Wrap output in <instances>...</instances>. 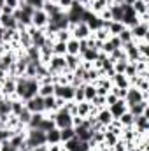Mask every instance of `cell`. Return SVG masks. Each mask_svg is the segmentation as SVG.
Wrapping results in <instances>:
<instances>
[{
  "instance_id": "1",
  "label": "cell",
  "mask_w": 149,
  "mask_h": 151,
  "mask_svg": "<svg viewBox=\"0 0 149 151\" xmlns=\"http://www.w3.org/2000/svg\"><path fill=\"white\" fill-rule=\"evenodd\" d=\"M25 142H27V146L30 150L46 144V132H42L39 128H27V139H25Z\"/></svg>"
},
{
  "instance_id": "2",
  "label": "cell",
  "mask_w": 149,
  "mask_h": 151,
  "mask_svg": "<svg viewBox=\"0 0 149 151\" xmlns=\"http://www.w3.org/2000/svg\"><path fill=\"white\" fill-rule=\"evenodd\" d=\"M53 121H54V127L56 128H65V127H72V114L69 111H65L63 107L60 111H56L53 116Z\"/></svg>"
},
{
  "instance_id": "3",
  "label": "cell",
  "mask_w": 149,
  "mask_h": 151,
  "mask_svg": "<svg viewBox=\"0 0 149 151\" xmlns=\"http://www.w3.org/2000/svg\"><path fill=\"white\" fill-rule=\"evenodd\" d=\"M69 30H70L72 37L77 39V40H84V39H88L90 35H91V30H90V27H88L86 21H79L77 25L70 27Z\"/></svg>"
},
{
  "instance_id": "4",
  "label": "cell",
  "mask_w": 149,
  "mask_h": 151,
  "mask_svg": "<svg viewBox=\"0 0 149 151\" xmlns=\"http://www.w3.org/2000/svg\"><path fill=\"white\" fill-rule=\"evenodd\" d=\"M0 93H2L5 99H12V97H16V79L11 77V76H7L5 81L0 84Z\"/></svg>"
},
{
  "instance_id": "5",
  "label": "cell",
  "mask_w": 149,
  "mask_h": 151,
  "mask_svg": "<svg viewBox=\"0 0 149 151\" xmlns=\"http://www.w3.org/2000/svg\"><path fill=\"white\" fill-rule=\"evenodd\" d=\"M133 40H148L149 39V23H139L130 28Z\"/></svg>"
},
{
  "instance_id": "6",
  "label": "cell",
  "mask_w": 149,
  "mask_h": 151,
  "mask_svg": "<svg viewBox=\"0 0 149 151\" xmlns=\"http://www.w3.org/2000/svg\"><path fill=\"white\" fill-rule=\"evenodd\" d=\"M47 23H49V16H47L42 9H35V11H34V14H32V27L44 30Z\"/></svg>"
},
{
  "instance_id": "7",
  "label": "cell",
  "mask_w": 149,
  "mask_h": 151,
  "mask_svg": "<svg viewBox=\"0 0 149 151\" xmlns=\"http://www.w3.org/2000/svg\"><path fill=\"white\" fill-rule=\"evenodd\" d=\"M25 107L30 113H44V99L40 95H35V97L25 100Z\"/></svg>"
},
{
  "instance_id": "8",
  "label": "cell",
  "mask_w": 149,
  "mask_h": 151,
  "mask_svg": "<svg viewBox=\"0 0 149 151\" xmlns=\"http://www.w3.org/2000/svg\"><path fill=\"white\" fill-rule=\"evenodd\" d=\"M27 32H28V34H30V37H32V46L40 47V46L46 42V34H44V30L35 28V27H28V28H27Z\"/></svg>"
},
{
  "instance_id": "9",
  "label": "cell",
  "mask_w": 149,
  "mask_h": 151,
  "mask_svg": "<svg viewBox=\"0 0 149 151\" xmlns=\"http://www.w3.org/2000/svg\"><path fill=\"white\" fill-rule=\"evenodd\" d=\"M39 81L35 77H28V81H27V86H25V93H23V100H28V99H32V97H35L39 91Z\"/></svg>"
},
{
  "instance_id": "10",
  "label": "cell",
  "mask_w": 149,
  "mask_h": 151,
  "mask_svg": "<svg viewBox=\"0 0 149 151\" xmlns=\"http://www.w3.org/2000/svg\"><path fill=\"white\" fill-rule=\"evenodd\" d=\"M14 62H16V53H12V51H5V53L0 56V70H4V72L7 74L9 69L14 65Z\"/></svg>"
},
{
  "instance_id": "11",
  "label": "cell",
  "mask_w": 149,
  "mask_h": 151,
  "mask_svg": "<svg viewBox=\"0 0 149 151\" xmlns=\"http://www.w3.org/2000/svg\"><path fill=\"white\" fill-rule=\"evenodd\" d=\"M140 100H142V91H140L139 88H135V86H130V88L126 90V97H125L126 106L137 104V102H140Z\"/></svg>"
},
{
  "instance_id": "12",
  "label": "cell",
  "mask_w": 149,
  "mask_h": 151,
  "mask_svg": "<svg viewBox=\"0 0 149 151\" xmlns=\"http://www.w3.org/2000/svg\"><path fill=\"white\" fill-rule=\"evenodd\" d=\"M107 109L111 111L112 118H119L123 113H126V111H128V106H126L125 99H117V100H116V104H112L111 107H107Z\"/></svg>"
},
{
  "instance_id": "13",
  "label": "cell",
  "mask_w": 149,
  "mask_h": 151,
  "mask_svg": "<svg viewBox=\"0 0 149 151\" xmlns=\"http://www.w3.org/2000/svg\"><path fill=\"white\" fill-rule=\"evenodd\" d=\"M148 111H149V100H140L137 104L128 106V113L133 114V116H140V114L148 113Z\"/></svg>"
},
{
  "instance_id": "14",
  "label": "cell",
  "mask_w": 149,
  "mask_h": 151,
  "mask_svg": "<svg viewBox=\"0 0 149 151\" xmlns=\"http://www.w3.org/2000/svg\"><path fill=\"white\" fill-rule=\"evenodd\" d=\"M95 118H97V121H98L100 125H104V127H107L112 119H114V118H112V114H111V111H109L107 107H102V109L97 113Z\"/></svg>"
},
{
  "instance_id": "15",
  "label": "cell",
  "mask_w": 149,
  "mask_h": 151,
  "mask_svg": "<svg viewBox=\"0 0 149 151\" xmlns=\"http://www.w3.org/2000/svg\"><path fill=\"white\" fill-rule=\"evenodd\" d=\"M65 65L69 72H74L75 69L81 65V56L79 55H65Z\"/></svg>"
},
{
  "instance_id": "16",
  "label": "cell",
  "mask_w": 149,
  "mask_h": 151,
  "mask_svg": "<svg viewBox=\"0 0 149 151\" xmlns=\"http://www.w3.org/2000/svg\"><path fill=\"white\" fill-rule=\"evenodd\" d=\"M125 142H130V141H135V137H137V130H135V127L132 125V127H123L121 128V135H119Z\"/></svg>"
},
{
  "instance_id": "17",
  "label": "cell",
  "mask_w": 149,
  "mask_h": 151,
  "mask_svg": "<svg viewBox=\"0 0 149 151\" xmlns=\"http://www.w3.org/2000/svg\"><path fill=\"white\" fill-rule=\"evenodd\" d=\"M62 139H60V128H51L46 132V144H60Z\"/></svg>"
},
{
  "instance_id": "18",
  "label": "cell",
  "mask_w": 149,
  "mask_h": 151,
  "mask_svg": "<svg viewBox=\"0 0 149 151\" xmlns=\"http://www.w3.org/2000/svg\"><path fill=\"white\" fill-rule=\"evenodd\" d=\"M102 27H105V28L109 30V34H111V35H119V32L126 28L121 21H107V23H104Z\"/></svg>"
},
{
  "instance_id": "19",
  "label": "cell",
  "mask_w": 149,
  "mask_h": 151,
  "mask_svg": "<svg viewBox=\"0 0 149 151\" xmlns=\"http://www.w3.org/2000/svg\"><path fill=\"white\" fill-rule=\"evenodd\" d=\"M112 86H117V88H130V83H128V77L125 74H114L111 77Z\"/></svg>"
},
{
  "instance_id": "20",
  "label": "cell",
  "mask_w": 149,
  "mask_h": 151,
  "mask_svg": "<svg viewBox=\"0 0 149 151\" xmlns=\"http://www.w3.org/2000/svg\"><path fill=\"white\" fill-rule=\"evenodd\" d=\"M82 90H84V100L86 102H91L97 97V88H95L93 83H84L82 84Z\"/></svg>"
},
{
  "instance_id": "21",
  "label": "cell",
  "mask_w": 149,
  "mask_h": 151,
  "mask_svg": "<svg viewBox=\"0 0 149 151\" xmlns=\"http://www.w3.org/2000/svg\"><path fill=\"white\" fill-rule=\"evenodd\" d=\"M9 100H11V114H16L18 116V114L25 109V100H21L18 97H12Z\"/></svg>"
},
{
  "instance_id": "22",
  "label": "cell",
  "mask_w": 149,
  "mask_h": 151,
  "mask_svg": "<svg viewBox=\"0 0 149 151\" xmlns=\"http://www.w3.org/2000/svg\"><path fill=\"white\" fill-rule=\"evenodd\" d=\"M132 7H133V11H135L137 16L144 14V12H149V0H135L132 4Z\"/></svg>"
},
{
  "instance_id": "23",
  "label": "cell",
  "mask_w": 149,
  "mask_h": 151,
  "mask_svg": "<svg viewBox=\"0 0 149 151\" xmlns=\"http://www.w3.org/2000/svg\"><path fill=\"white\" fill-rule=\"evenodd\" d=\"M91 35H93V39H97V40H100V42H105L107 39L111 37V34H109V30H107L105 27H100V28L93 30Z\"/></svg>"
},
{
  "instance_id": "24",
  "label": "cell",
  "mask_w": 149,
  "mask_h": 151,
  "mask_svg": "<svg viewBox=\"0 0 149 151\" xmlns=\"http://www.w3.org/2000/svg\"><path fill=\"white\" fill-rule=\"evenodd\" d=\"M75 137V132H74V127H65V128H60V139H62V144L74 139Z\"/></svg>"
},
{
  "instance_id": "25",
  "label": "cell",
  "mask_w": 149,
  "mask_h": 151,
  "mask_svg": "<svg viewBox=\"0 0 149 151\" xmlns=\"http://www.w3.org/2000/svg\"><path fill=\"white\" fill-rule=\"evenodd\" d=\"M19 44H21L23 49H28V47L32 46V37H30V34L27 32V28L19 30Z\"/></svg>"
},
{
  "instance_id": "26",
  "label": "cell",
  "mask_w": 149,
  "mask_h": 151,
  "mask_svg": "<svg viewBox=\"0 0 149 151\" xmlns=\"http://www.w3.org/2000/svg\"><path fill=\"white\" fill-rule=\"evenodd\" d=\"M46 118V114L44 113H32V118H30V123L27 125V128H39V125H40V121Z\"/></svg>"
},
{
  "instance_id": "27",
  "label": "cell",
  "mask_w": 149,
  "mask_h": 151,
  "mask_svg": "<svg viewBox=\"0 0 149 151\" xmlns=\"http://www.w3.org/2000/svg\"><path fill=\"white\" fill-rule=\"evenodd\" d=\"M53 55L65 56L67 55V44L65 42H60V40H54L53 42Z\"/></svg>"
},
{
  "instance_id": "28",
  "label": "cell",
  "mask_w": 149,
  "mask_h": 151,
  "mask_svg": "<svg viewBox=\"0 0 149 151\" xmlns=\"http://www.w3.org/2000/svg\"><path fill=\"white\" fill-rule=\"evenodd\" d=\"M37 95H40L42 99H44V97H51V95H54V84H40V86H39Z\"/></svg>"
},
{
  "instance_id": "29",
  "label": "cell",
  "mask_w": 149,
  "mask_h": 151,
  "mask_svg": "<svg viewBox=\"0 0 149 151\" xmlns=\"http://www.w3.org/2000/svg\"><path fill=\"white\" fill-rule=\"evenodd\" d=\"M65 44H67V55H79V40L77 39L72 37Z\"/></svg>"
},
{
  "instance_id": "30",
  "label": "cell",
  "mask_w": 149,
  "mask_h": 151,
  "mask_svg": "<svg viewBox=\"0 0 149 151\" xmlns=\"http://www.w3.org/2000/svg\"><path fill=\"white\" fill-rule=\"evenodd\" d=\"M97 55H98V51L97 49H86V51H82L79 56H81V60H84V62H95L97 60Z\"/></svg>"
},
{
  "instance_id": "31",
  "label": "cell",
  "mask_w": 149,
  "mask_h": 151,
  "mask_svg": "<svg viewBox=\"0 0 149 151\" xmlns=\"http://www.w3.org/2000/svg\"><path fill=\"white\" fill-rule=\"evenodd\" d=\"M117 119H119V123H121L123 127H132V125H133V119H135V116H133V114H130L128 111H126V113L121 114Z\"/></svg>"
},
{
  "instance_id": "32",
  "label": "cell",
  "mask_w": 149,
  "mask_h": 151,
  "mask_svg": "<svg viewBox=\"0 0 149 151\" xmlns=\"http://www.w3.org/2000/svg\"><path fill=\"white\" fill-rule=\"evenodd\" d=\"M90 114V102H77V116L81 118H86Z\"/></svg>"
},
{
  "instance_id": "33",
  "label": "cell",
  "mask_w": 149,
  "mask_h": 151,
  "mask_svg": "<svg viewBox=\"0 0 149 151\" xmlns=\"http://www.w3.org/2000/svg\"><path fill=\"white\" fill-rule=\"evenodd\" d=\"M54 39L56 40H60V42H67V40H70L72 39V34H70V30L67 28V30H58L56 34H54Z\"/></svg>"
},
{
  "instance_id": "34",
  "label": "cell",
  "mask_w": 149,
  "mask_h": 151,
  "mask_svg": "<svg viewBox=\"0 0 149 151\" xmlns=\"http://www.w3.org/2000/svg\"><path fill=\"white\" fill-rule=\"evenodd\" d=\"M126 65H128V60H117V62L112 63V69H114L116 74H125Z\"/></svg>"
},
{
  "instance_id": "35",
  "label": "cell",
  "mask_w": 149,
  "mask_h": 151,
  "mask_svg": "<svg viewBox=\"0 0 149 151\" xmlns=\"http://www.w3.org/2000/svg\"><path fill=\"white\" fill-rule=\"evenodd\" d=\"M18 125H19V119H18V116H16V114H9V118H7V121H5L4 128H7V130H12V128H16Z\"/></svg>"
},
{
  "instance_id": "36",
  "label": "cell",
  "mask_w": 149,
  "mask_h": 151,
  "mask_svg": "<svg viewBox=\"0 0 149 151\" xmlns=\"http://www.w3.org/2000/svg\"><path fill=\"white\" fill-rule=\"evenodd\" d=\"M51 128H54V121L51 119V118H44L42 121H40V125H39V130H42V132H47V130H51Z\"/></svg>"
},
{
  "instance_id": "37",
  "label": "cell",
  "mask_w": 149,
  "mask_h": 151,
  "mask_svg": "<svg viewBox=\"0 0 149 151\" xmlns=\"http://www.w3.org/2000/svg\"><path fill=\"white\" fill-rule=\"evenodd\" d=\"M135 47L140 55H146L148 56V51H149V42L148 40H135Z\"/></svg>"
},
{
  "instance_id": "38",
  "label": "cell",
  "mask_w": 149,
  "mask_h": 151,
  "mask_svg": "<svg viewBox=\"0 0 149 151\" xmlns=\"http://www.w3.org/2000/svg\"><path fill=\"white\" fill-rule=\"evenodd\" d=\"M30 118H32V113H30L27 107H25V109H23V111H21L19 114H18V119H19V123H23L25 127L30 123Z\"/></svg>"
},
{
  "instance_id": "39",
  "label": "cell",
  "mask_w": 149,
  "mask_h": 151,
  "mask_svg": "<svg viewBox=\"0 0 149 151\" xmlns=\"http://www.w3.org/2000/svg\"><path fill=\"white\" fill-rule=\"evenodd\" d=\"M0 114H11V100L9 99L0 100Z\"/></svg>"
},
{
  "instance_id": "40",
  "label": "cell",
  "mask_w": 149,
  "mask_h": 151,
  "mask_svg": "<svg viewBox=\"0 0 149 151\" xmlns=\"http://www.w3.org/2000/svg\"><path fill=\"white\" fill-rule=\"evenodd\" d=\"M117 37H119V40H121V44H125V42H130V40H133V39H132V32H130V28H125V30H121Z\"/></svg>"
},
{
  "instance_id": "41",
  "label": "cell",
  "mask_w": 149,
  "mask_h": 151,
  "mask_svg": "<svg viewBox=\"0 0 149 151\" xmlns=\"http://www.w3.org/2000/svg\"><path fill=\"white\" fill-rule=\"evenodd\" d=\"M90 104H91V106H95V107H98V109L107 107V106H105V97H100V95H97V97H95Z\"/></svg>"
},
{
  "instance_id": "42",
  "label": "cell",
  "mask_w": 149,
  "mask_h": 151,
  "mask_svg": "<svg viewBox=\"0 0 149 151\" xmlns=\"http://www.w3.org/2000/svg\"><path fill=\"white\" fill-rule=\"evenodd\" d=\"M74 100H75V102H84V90H82V84L75 88V91H74Z\"/></svg>"
},
{
  "instance_id": "43",
  "label": "cell",
  "mask_w": 149,
  "mask_h": 151,
  "mask_svg": "<svg viewBox=\"0 0 149 151\" xmlns=\"http://www.w3.org/2000/svg\"><path fill=\"white\" fill-rule=\"evenodd\" d=\"M135 74H137V69H135V65L128 62V65H126V69H125V76H126V77H132V76H135Z\"/></svg>"
},
{
  "instance_id": "44",
  "label": "cell",
  "mask_w": 149,
  "mask_h": 151,
  "mask_svg": "<svg viewBox=\"0 0 149 151\" xmlns=\"http://www.w3.org/2000/svg\"><path fill=\"white\" fill-rule=\"evenodd\" d=\"M72 4H74V0H60V2H58L60 9H62V11H65V12L72 7Z\"/></svg>"
},
{
  "instance_id": "45",
  "label": "cell",
  "mask_w": 149,
  "mask_h": 151,
  "mask_svg": "<svg viewBox=\"0 0 149 151\" xmlns=\"http://www.w3.org/2000/svg\"><path fill=\"white\" fill-rule=\"evenodd\" d=\"M109 42L112 44V47H114V49H121V46H123L117 35H111V37H109Z\"/></svg>"
},
{
  "instance_id": "46",
  "label": "cell",
  "mask_w": 149,
  "mask_h": 151,
  "mask_svg": "<svg viewBox=\"0 0 149 151\" xmlns=\"http://www.w3.org/2000/svg\"><path fill=\"white\" fill-rule=\"evenodd\" d=\"M4 7H7V9H11V11H16L18 7H19V2L18 0H5V5Z\"/></svg>"
},
{
  "instance_id": "47",
  "label": "cell",
  "mask_w": 149,
  "mask_h": 151,
  "mask_svg": "<svg viewBox=\"0 0 149 151\" xmlns=\"http://www.w3.org/2000/svg\"><path fill=\"white\" fill-rule=\"evenodd\" d=\"M112 150H114V151H126V146H125V141H123V139L119 137V139H117V142H116V144L112 146Z\"/></svg>"
},
{
  "instance_id": "48",
  "label": "cell",
  "mask_w": 149,
  "mask_h": 151,
  "mask_svg": "<svg viewBox=\"0 0 149 151\" xmlns=\"http://www.w3.org/2000/svg\"><path fill=\"white\" fill-rule=\"evenodd\" d=\"M137 88L140 91H149V79H140V83L137 84Z\"/></svg>"
},
{
  "instance_id": "49",
  "label": "cell",
  "mask_w": 149,
  "mask_h": 151,
  "mask_svg": "<svg viewBox=\"0 0 149 151\" xmlns=\"http://www.w3.org/2000/svg\"><path fill=\"white\" fill-rule=\"evenodd\" d=\"M81 125H84V118H81V116H72V127H81Z\"/></svg>"
},
{
  "instance_id": "50",
  "label": "cell",
  "mask_w": 149,
  "mask_h": 151,
  "mask_svg": "<svg viewBox=\"0 0 149 151\" xmlns=\"http://www.w3.org/2000/svg\"><path fill=\"white\" fill-rule=\"evenodd\" d=\"M63 106H65V100H63L62 97H56V100H54V107H56V111H60Z\"/></svg>"
},
{
  "instance_id": "51",
  "label": "cell",
  "mask_w": 149,
  "mask_h": 151,
  "mask_svg": "<svg viewBox=\"0 0 149 151\" xmlns=\"http://www.w3.org/2000/svg\"><path fill=\"white\" fill-rule=\"evenodd\" d=\"M63 150V144H47V151H62Z\"/></svg>"
},
{
  "instance_id": "52",
  "label": "cell",
  "mask_w": 149,
  "mask_h": 151,
  "mask_svg": "<svg viewBox=\"0 0 149 151\" xmlns=\"http://www.w3.org/2000/svg\"><path fill=\"white\" fill-rule=\"evenodd\" d=\"M81 67H82L84 70H91V69H95V67H93V62H84V60H81Z\"/></svg>"
},
{
  "instance_id": "53",
  "label": "cell",
  "mask_w": 149,
  "mask_h": 151,
  "mask_svg": "<svg viewBox=\"0 0 149 151\" xmlns=\"http://www.w3.org/2000/svg\"><path fill=\"white\" fill-rule=\"evenodd\" d=\"M95 88H97V86H95ZM107 93H109V90H107V88H97V95H100V97H105Z\"/></svg>"
},
{
  "instance_id": "54",
  "label": "cell",
  "mask_w": 149,
  "mask_h": 151,
  "mask_svg": "<svg viewBox=\"0 0 149 151\" xmlns=\"http://www.w3.org/2000/svg\"><path fill=\"white\" fill-rule=\"evenodd\" d=\"M30 151H47V144H42V146H37V148H32Z\"/></svg>"
},
{
  "instance_id": "55",
  "label": "cell",
  "mask_w": 149,
  "mask_h": 151,
  "mask_svg": "<svg viewBox=\"0 0 149 151\" xmlns=\"http://www.w3.org/2000/svg\"><path fill=\"white\" fill-rule=\"evenodd\" d=\"M5 77H7V74H5L4 70H0V84H2L4 81H5Z\"/></svg>"
},
{
  "instance_id": "56",
  "label": "cell",
  "mask_w": 149,
  "mask_h": 151,
  "mask_svg": "<svg viewBox=\"0 0 149 151\" xmlns=\"http://www.w3.org/2000/svg\"><path fill=\"white\" fill-rule=\"evenodd\" d=\"M5 5V0H0V11H2V7Z\"/></svg>"
},
{
  "instance_id": "57",
  "label": "cell",
  "mask_w": 149,
  "mask_h": 151,
  "mask_svg": "<svg viewBox=\"0 0 149 151\" xmlns=\"http://www.w3.org/2000/svg\"><path fill=\"white\" fill-rule=\"evenodd\" d=\"M49 2H51V4H58L60 0H49Z\"/></svg>"
}]
</instances>
